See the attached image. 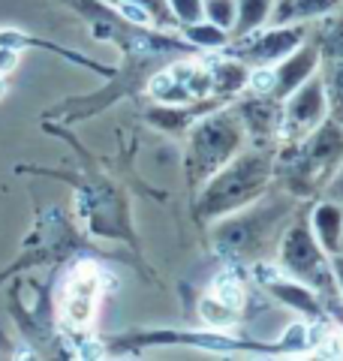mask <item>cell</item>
Returning <instances> with one entry per match:
<instances>
[{
	"label": "cell",
	"mask_w": 343,
	"mask_h": 361,
	"mask_svg": "<svg viewBox=\"0 0 343 361\" xmlns=\"http://www.w3.org/2000/svg\"><path fill=\"white\" fill-rule=\"evenodd\" d=\"M323 87H319L316 82H311L299 97L292 99V106L286 109V133H304L316 127L319 121H323Z\"/></svg>",
	"instance_id": "4"
},
{
	"label": "cell",
	"mask_w": 343,
	"mask_h": 361,
	"mask_svg": "<svg viewBox=\"0 0 343 361\" xmlns=\"http://www.w3.org/2000/svg\"><path fill=\"white\" fill-rule=\"evenodd\" d=\"M337 193L343 196V178H340V184H337Z\"/></svg>",
	"instance_id": "19"
},
{
	"label": "cell",
	"mask_w": 343,
	"mask_h": 361,
	"mask_svg": "<svg viewBox=\"0 0 343 361\" xmlns=\"http://www.w3.org/2000/svg\"><path fill=\"white\" fill-rule=\"evenodd\" d=\"M172 6L184 21H196L202 13V0H172Z\"/></svg>",
	"instance_id": "14"
},
{
	"label": "cell",
	"mask_w": 343,
	"mask_h": 361,
	"mask_svg": "<svg viewBox=\"0 0 343 361\" xmlns=\"http://www.w3.org/2000/svg\"><path fill=\"white\" fill-rule=\"evenodd\" d=\"M190 39L199 45H223L226 42L220 27H190Z\"/></svg>",
	"instance_id": "13"
},
{
	"label": "cell",
	"mask_w": 343,
	"mask_h": 361,
	"mask_svg": "<svg viewBox=\"0 0 343 361\" xmlns=\"http://www.w3.org/2000/svg\"><path fill=\"white\" fill-rule=\"evenodd\" d=\"M6 94V82H4V78H0V97H4Z\"/></svg>",
	"instance_id": "18"
},
{
	"label": "cell",
	"mask_w": 343,
	"mask_h": 361,
	"mask_svg": "<svg viewBox=\"0 0 343 361\" xmlns=\"http://www.w3.org/2000/svg\"><path fill=\"white\" fill-rule=\"evenodd\" d=\"M238 142V133L229 118H211L208 123H202L193 139V166L199 175H208L214 166H220L229 154H232Z\"/></svg>",
	"instance_id": "1"
},
{
	"label": "cell",
	"mask_w": 343,
	"mask_h": 361,
	"mask_svg": "<svg viewBox=\"0 0 343 361\" xmlns=\"http://www.w3.org/2000/svg\"><path fill=\"white\" fill-rule=\"evenodd\" d=\"M151 94L160 99V103H166V106H181V103H190V90L178 82L175 75H172V70L169 73H160L154 82H151Z\"/></svg>",
	"instance_id": "7"
},
{
	"label": "cell",
	"mask_w": 343,
	"mask_h": 361,
	"mask_svg": "<svg viewBox=\"0 0 343 361\" xmlns=\"http://www.w3.org/2000/svg\"><path fill=\"white\" fill-rule=\"evenodd\" d=\"M205 13L217 27H229L235 21V4L232 0H202Z\"/></svg>",
	"instance_id": "11"
},
{
	"label": "cell",
	"mask_w": 343,
	"mask_h": 361,
	"mask_svg": "<svg viewBox=\"0 0 343 361\" xmlns=\"http://www.w3.org/2000/svg\"><path fill=\"white\" fill-rule=\"evenodd\" d=\"M214 298L226 304L229 310H238L244 304V286H241V280L232 277V274H220L214 280Z\"/></svg>",
	"instance_id": "10"
},
{
	"label": "cell",
	"mask_w": 343,
	"mask_h": 361,
	"mask_svg": "<svg viewBox=\"0 0 343 361\" xmlns=\"http://www.w3.org/2000/svg\"><path fill=\"white\" fill-rule=\"evenodd\" d=\"M121 13L127 16L130 21H139V25H151V16H148V9H145L142 4H136V0H133V4H130V0H127V4H121Z\"/></svg>",
	"instance_id": "15"
},
{
	"label": "cell",
	"mask_w": 343,
	"mask_h": 361,
	"mask_svg": "<svg viewBox=\"0 0 343 361\" xmlns=\"http://www.w3.org/2000/svg\"><path fill=\"white\" fill-rule=\"evenodd\" d=\"M265 180V163L259 157H244L235 166H229V172L211 187V208H232L238 202H244L253 190Z\"/></svg>",
	"instance_id": "2"
},
{
	"label": "cell",
	"mask_w": 343,
	"mask_h": 361,
	"mask_svg": "<svg viewBox=\"0 0 343 361\" xmlns=\"http://www.w3.org/2000/svg\"><path fill=\"white\" fill-rule=\"evenodd\" d=\"M250 87L256 90V94H271L274 87H277V78H274V70H256L247 75Z\"/></svg>",
	"instance_id": "12"
},
{
	"label": "cell",
	"mask_w": 343,
	"mask_h": 361,
	"mask_svg": "<svg viewBox=\"0 0 343 361\" xmlns=\"http://www.w3.org/2000/svg\"><path fill=\"white\" fill-rule=\"evenodd\" d=\"M337 0H280L277 4V21H289L295 16H316V13H325L331 9Z\"/></svg>",
	"instance_id": "8"
},
{
	"label": "cell",
	"mask_w": 343,
	"mask_h": 361,
	"mask_svg": "<svg viewBox=\"0 0 343 361\" xmlns=\"http://www.w3.org/2000/svg\"><path fill=\"white\" fill-rule=\"evenodd\" d=\"M299 45V30H280V33H250L235 51H247L250 61L268 63L280 54H289Z\"/></svg>",
	"instance_id": "5"
},
{
	"label": "cell",
	"mask_w": 343,
	"mask_h": 361,
	"mask_svg": "<svg viewBox=\"0 0 343 361\" xmlns=\"http://www.w3.org/2000/svg\"><path fill=\"white\" fill-rule=\"evenodd\" d=\"M208 73H211V87L217 90H238L247 82V70L235 61H220V58H208Z\"/></svg>",
	"instance_id": "6"
},
{
	"label": "cell",
	"mask_w": 343,
	"mask_h": 361,
	"mask_svg": "<svg viewBox=\"0 0 343 361\" xmlns=\"http://www.w3.org/2000/svg\"><path fill=\"white\" fill-rule=\"evenodd\" d=\"M283 262L304 280H316V283H323L325 280L323 277L325 259L313 247V241L307 238L304 229H292L289 232V238H286V244H283Z\"/></svg>",
	"instance_id": "3"
},
{
	"label": "cell",
	"mask_w": 343,
	"mask_h": 361,
	"mask_svg": "<svg viewBox=\"0 0 343 361\" xmlns=\"http://www.w3.org/2000/svg\"><path fill=\"white\" fill-rule=\"evenodd\" d=\"M16 61H18L16 49H4V45H0V73L13 70V66H16Z\"/></svg>",
	"instance_id": "16"
},
{
	"label": "cell",
	"mask_w": 343,
	"mask_h": 361,
	"mask_svg": "<svg viewBox=\"0 0 343 361\" xmlns=\"http://www.w3.org/2000/svg\"><path fill=\"white\" fill-rule=\"evenodd\" d=\"M340 226H343L340 211H335L331 205H323L316 211V229H319V238H323V244L328 247V250H335V247H337Z\"/></svg>",
	"instance_id": "9"
},
{
	"label": "cell",
	"mask_w": 343,
	"mask_h": 361,
	"mask_svg": "<svg viewBox=\"0 0 343 361\" xmlns=\"http://www.w3.org/2000/svg\"><path fill=\"white\" fill-rule=\"evenodd\" d=\"M0 45H4V49H18V45H25V37H21V33L6 30V33H0Z\"/></svg>",
	"instance_id": "17"
}]
</instances>
